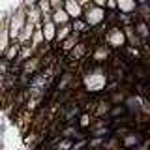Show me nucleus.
<instances>
[{
  "label": "nucleus",
  "instance_id": "nucleus-1",
  "mask_svg": "<svg viewBox=\"0 0 150 150\" xmlns=\"http://www.w3.org/2000/svg\"><path fill=\"white\" fill-rule=\"evenodd\" d=\"M120 112H124V107H116V109L112 111V115H120Z\"/></svg>",
  "mask_w": 150,
  "mask_h": 150
}]
</instances>
